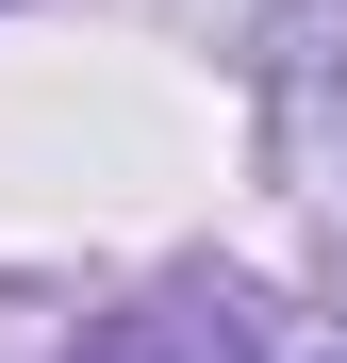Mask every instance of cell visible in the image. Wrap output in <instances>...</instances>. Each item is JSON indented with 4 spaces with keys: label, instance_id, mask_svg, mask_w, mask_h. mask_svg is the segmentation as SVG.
<instances>
[{
    "label": "cell",
    "instance_id": "cell-1",
    "mask_svg": "<svg viewBox=\"0 0 347 363\" xmlns=\"http://www.w3.org/2000/svg\"><path fill=\"white\" fill-rule=\"evenodd\" d=\"M83 363H231V297H215V330H199V297H182V314H133V330H99Z\"/></svg>",
    "mask_w": 347,
    "mask_h": 363
},
{
    "label": "cell",
    "instance_id": "cell-2",
    "mask_svg": "<svg viewBox=\"0 0 347 363\" xmlns=\"http://www.w3.org/2000/svg\"><path fill=\"white\" fill-rule=\"evenodd\" d=\"M231 363H347V330H248L231 314Z\"/></svg>",
    "mask_w": 347,
    "mask_h": 363
}]
</instances>
